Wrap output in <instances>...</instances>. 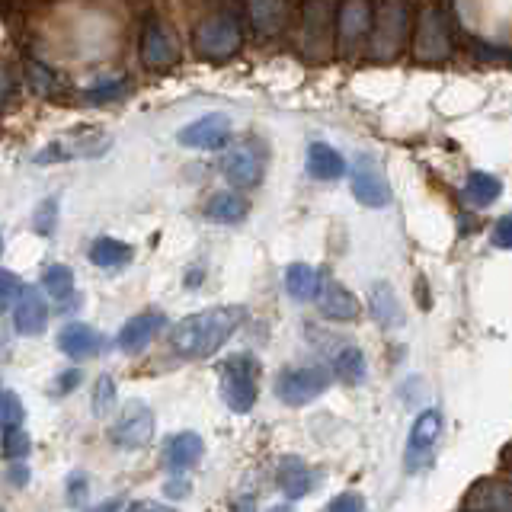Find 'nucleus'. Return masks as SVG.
I'll list each match as a JSON object with an SVG mask.
<instances>
[{"label":"nucleus","instance_id":"nucleus-9","mask_svg":"<svg viewBox=\"0 0 512 512\" xmlns=\"http://www.w3.org/2000/svg\"><path fill=\"white\" fill-rule=\"evenodd\" d=\"M221 173L240 189H253L260 186L263 173H266V154L256 144H237L228 154L221 157Z\"/></svg>","mask_w":512,"mask_h":512},{"label":"nucleus","instance_id":"nucleus-33","mask_svg":"<svg viewBox=\"0 0 512 512\" xmlns=\"http://www.w3.org/2000/svg\"><path fill=\"white\" fill-rule=\"evenodd\" d=\"M112 404H116V381L109 375H100V381H96V388H93V413L106 416Z\"/></svg>","mask_w":512,"mask_h":512},{"label":"nucleus","instance_id":"nucleus-24","mask_svg":"<svg viewBox=\"0 0 512 512\" xmlns=\"http://www.w3.org/2000/svg\"><path fill=\"white\" fill-rule=\"evenodd\" d=\"M285 288L295 301H317L320 288H324V279H320V272L314 266L292 263L285 269Z\"/></svg>","mask_w":512,"mask_h":512},{"label":"nucleus","instance_id":"nucleus-18","mask_svg":"<svg viewBox=\"0 0 512 512\" xmlns=\"http://www.w3.org/2000/svg\"><path fill=\"white\" fill-rule=\"evenodd\" d=\"M317 308L327 320H356L359 317V298L349 292L340 279H324V288L317 295Z\"/></svg>","mask_w":512,"mask_h":512},{"label":"nucleus","instance_id":"nucleus-11","mask_svg":"<svg viewBox=\"0 0 512 512\" xmlns=\"http://www.w3.org/2000/svg\"><path fill=\"white\" fill-rule=\"evenodd\" d=\"M413 52L423 61H439L452 52V39H448V26L445 16L436 7H426L420 13V23H416V39H413Z\"/></svg>","mask_w":512,"mask_h":512},{"label":"nucleus","instance_id":"nucleus-47","mask_svg":"<svg viewBox=\"0 0 512 512\" xmlns=\"http://www.w3.org/2000/svg\"><path fill=\"white\" fill-rule=\"evenodd\" d=\"M506 464H509V468H512V448H509V452H506Z\"/></svg>","mask_w":512,"mask_h":512},{"label":"nucleus","instance_id":"nucleus-2","mask_svg":"<svg viewBox=\"0 0 512 512\" xmlns=\"http://www.w3.org/2000/svg\"><path fill=\"white\" fill-rule=\"evenodd\" d=\"M256 381L260 362L253 356H231L221 365V397L234 413H250L256 404Z\"/></svg>","mask_w":512,"mask_h":512},{"label":"nucleus","instance_id":"nucleus-41","mask_svg":"<svg viewBox=\"0 0 512 512\" xmlns=\"http://www.w3.org/2000/svg\"><path fill=\"white\" fill-rule=\"evenodd\" d=\"M80 384V372L77 368H68V372H61V381H58V394H68V391H74Z\"/></svg>","mask_w":512,"mask_h":512},{"label":"nucleus","instance_id":"nucleus-1","mask_svg":"<svg viewBox=\"0 0 512 512\" xmlns=\"http://www.w3.org/2000/svg\"><path fill=\"white\" fill-rule=\"evenodd\" d=\"M244 320L240 308H205L183 317L170 330V349L183 359H208L231 340Z\"/></svg>","mask_w":512,"mask_h":512},{"label":"nucleus","instance_id":"nucleus-27","mask_svg":"<svg viewBox=\"0 0 512 512\" xmlns=\"http://www.w3.org/2000/svg\"><path fill=\"white\" fill-rule=\"evenodd\" d=\"M132 260V247L122 244L116 237H96L90 244V263L100 269H116Z\"/></svg>","mask_w":512,"mask_h":512},{"label":"nucleus","instance_id":"nucleus-10","mask_svg":"<svg viewBox=\"0 0 512 512\" xmlns=\"http://www.w3.org/2000/svg\"><path fill=\"white\" fill-rule=\"evenodd\" d=\"M112 442L119 448H141L154 439V413L148 404H141V400H132L122 413L116 426H112Z\"/></svg>","mask_w":512,"mask_h":512},{"label":"nucleus","instance_id":"nucleus-29","mask_svg":"<svg viewBox=\"0 0 512 512\" xmlns=\"http://www.w3.org/2000/svg\"><path fill=\"white\" fill-rule=\"evenodd\" d=\"M333 372L340 375V381H346V384H365V378H368L365 352L359 346H343L333 356Z\"/></svg>","mask_w":512,"mask_h":512},{"label":"nucleus","instance_id":"nucleus-23","mask_svg":"<svg viewBox=\"0 0 512 512\" xmlns=\"http://www.w3.org/2000/svg\"><path fill=\"white\" fill-rule=\"evenodd\" d=\"M42 288L45 295L52 298L61 311H68L71 304H77V292H74V272L61 263H52L42 269Z\"/></svg>","mask_w":512,"mask_h":512},{"label":"nucleus","instance_id":"nucleus-28","mask_svg":"<svg viewBox=\"0 0 512 512\" xmlns=\"http://www.w3.org/2000/svg\"><path fill=\"white\" fill-rule=\"evenodd\" d=\"M247 13H250V23L260 29L263 36H272V32L282 29L285 0H247Z\"/></svg>","mask_w":512,"mask_h":512},{"label":"nucleus","instance_id":"nucleus-40","mask_svg":"<svg viewBox=\"0 0 512 512\" xmlns=\"http://www.w3.org/2000/svg\"><path fill=\"white\" fill-rule=\"evenodd\" d=\"M20 288H23V282H16L13 272H4V308L7 311L13 308V301H16V295H20Z\"/></svg>","mask_w":512,"mask_h":512},{"label":"nucleus","instance_id":"nucleus-34","mask_svg":"<svg viewBox=\"0 0 512 512\" xmlns=\"http://www.w3.org/2000/svg\"><path fill=\"white\" fill-rule=\"evenodd\" d=\"M0 420H4V429H10V426H23V420H26L23 400L16 397L13 391H4V404H0Z\"/></svg>","mask_w":512,"mask_h":512},{"label":"nucleus","instance_id":"nucleus-45","mask_svg":"<svg viewBox=\"0 0 512 512\" xmlns=\"http://www.w3.org/2000/svg\"><path fill=\"white\" fill-rule=\"evenodd\" d=\"M237 512H256V503H250V500H240V503H237Z\"/></svg>","mask_w":512,"mask_h":512},{"label":"nucleus","instance_id":"nucleus-22","mask_svg":"<svg viewBox=\"0 0 512 512\" xmlns=\"http://www.w3.org/2000/svg\"><path fill=\"white\" fill-rule=\"evenodd\" d=\"M308 170H311V176H317V180H327V183L343 180V176H346V157L336 148H330V144L314 141L308 148Z\"/></svg>","mask_w":512,"mask_h":512},{"label":"nucleus","instance_id":"nucleus-8","mask_svg":"<svg viewBox=\"0 0 512 512\" xmlns=\"http://www.w3.org/2000/svg\"><path fill=\"white\" fill-rule=\"evenodd\" d=\"M442 436V413L439 410H423L413 420L410 439H407V471H423L426 464L432 461V448H436Z\"/></svg>","mask_w":512,"mask_h":512},{"label":"nucleus","instance_id":"nucleus-13","mask_svg":"<svg viewBox=\"0 0 512 512\" xmlns=\"http://www.w3.org/2000/svg\"><path fill=\"white\" fill-rule=\"evenodd\" d=\"M180 58V48H176L173 32L160 23V20H148L141 32V61L148 68H170V64Z\"/></svg>","mask_w":512,"mask_h":512},{"label":"nucleus","instance_id":"nucleus-43","mask_svg":"<svg viewBox=\"0 0 512 512\" xmlns=\"http://www.w3.org/2000/svg\"><path fill=\"white\" fill-rule=\"evenodd\" d=\"M186 490H189L186 480H170V484H167V496H183Z\"/></svg>","mask_w":512,"mask_h":512},{"label":"nucleus","instance_id":"nucleus-36","mask_svg":"<svg viewBox=\"0 0 512 512\" xmlns=\"http://www.w3.org/2000/svg\"><path fill=\"white\" fill-rule=\"evenodd\" d=\"M55 218H58V199H45L36 212V231L48 237L55 231Z\"/></svg>","mask_w":512,"mask_h":512},{"label":"nucleus","instance_id":"nucleus-7","mask_svg":"<svg viewBox=\"0 0 512 512\" xmlns=\"http://www.w3.org/2000/svg\"><path fill=\"white\" fill-rule=\"evenodd\" d=\"M176 141L189 151H221L231 144V122L221 112H208V116L183 125Z\"/></svg>","mask_w":512,"mask_h":512},{"label":"nucleus","instance_id":"nucleus-20","mask_svg":"<svg viewBox=\"0 0 512 512\" xmlns=\"http://www.w3.org/2000/svg\"><path fill=\"white\" fill-rule=\"evenodd\" d=\"M164 324H167L164 314H157V311L132 317V320H128V324L119 330V349L135 352V349H141V346H148V343L154 340V336L160 333V327H164Z\"/></svg>","mask_w":512,"mask_h":512},{"label":"nucleus","instance_id":"nucleus-5","mask_svg":"<svg viewBox=\"0 0 512 512\" xmlns=\"http://www.w3.org/2000/svg\"><path fill=\"white\" fill-rule=\"evenodd\" d=\"M375 10L372 0H343L336 13V42H340L343 58H352L362 48V42L372 36Z\"/></svg>","mask_w":512,"mask_h":512},{"label":"nucleus","instance_id":"nucleus-21","mask_svg":"<svg viewBox=\"0 0 512 512\" xmlns=\"http://www.w3.org/2000/svg\"><path fill=\"white\" fill-rule=\"evenodd\" d=\"M202 452H205V442L196 436V432H176V436H170L164 445V461L173 471H186L202 458Z\"/></svg>","mask_w":512,"mask_h":512},{"label":"nucleus","instance_id":"nucleus-25","mask_svg":"<svg viewBox=\"0 0 512 512\" xmlns=\"http://www.w3.org/2000/svg\"><path fill=\"white\" fill-rule=\"evenodd\" d=\"M250 205L247 199H240L237 192H215L212 199L205 202V218L215 224H240L247 218Z\"/></svg>","mask_w":512,"mask_h":512},{"label":"nucleus","instance_id":"nucleus-35","mask_svg":"<svg viewBox=\"0 0 512 512\" xmlns=\"http://www.w3.org/2000/svg\"><path fill=\"white\" fill-rule=\"evenodd\" d=\"M125 93V80H106V84H96L87 90V100L90 103H109V100H119Z\"/></svg>","mask_w":512,"mask_h":512},{"label":"nucleus","instance_id":"nucleus-44","mask_svg":"<svg viewBox=\"0 0 512 512\" xmlns=\"http://www.w3.org/2000/svg\"><path fill=\"white\" fill-rule=\"evenodd\" d=\"M10 480H13L16 487H23L26 480H29V471H26V468H13V471H10Z\"/></svg>","mask_w":512,"mask_h":512},{"label":"nucleus","instance_id":"nucleus-30","mask_svg":"<svg viewBox=\"0 0 512 512\" xmlns=\"http://www.w3.org/2000/svg\"><path fill=\"white\" fill-rule=\"evenodd\" d=\"M301 32L308 45L314 48L317 42H327V32H330V10H327V0H308L304 7V23Z\"/></svg>","mask_w":512,"mask_h":512},{"label":"nucleus","instance_id":"nucleus-17","mask_svg":"<svg viewBox=\"0 0 512 512\" xmlns=\"http://www.w3.org/2000/svg\"><path fill=\"white\" fill-rule=\"evenodd\" d=\"M276 484L288 500H298V496H308L317 487V471L304 458L288 455L276 468Z\"/></svg>","mask_w":512,"mask_h":512},{"label":"nucleus","instance_id":"nucleus-19","mask_svg":"<svg viewBox=\"0 0 512 512\" xmlns=\"http://www.w3.org/2000/svg\"><path fill=\"white\" fill-rule=\"evenodd\" d=\"M58 349L71 359H90L103 349V336L87 324H68L58 333Z\"/></svg>","mask_w":512,"mask_h":512},{"label":"nucleus","instance_id":"nucleus-46","mask_svg":"<svg viewBox=\"0 0 512 512\" xmlns=\"http://www.w3.org/2000/svg\"><path fill=\"white\" fill-rule=\"evenodd\" d=\"M269 512H295L292 506H288V503H282V506H276V509H269Z\"/></svg>","mask_w":512,"mask_h":512},{"label":"nucleus","instance_id":"nucleus-38","mask_svg":"<svg viewBox=\"0 0 512 512\" xmlns=\"http://www.w3.org/2000/svg\"><path fill=\"white\" fill-rule=\"evenodd\" d=\"M493 247L512 250V215H506V218L496 221V228H493Z\"/></svg>","mask_w":512,"mask_h":512},{"label":"nucleus","instance_id":"nucleus-6","mask_svg":"<svg viewBox=\"0 0 512 512\" xmlns=\"http://www.w3.org/2000/svg\"><path fill=\"white\" fill-rule=\"evenodd\" d=\"M330 388V372L320 365L308 368H285L276 381V397L285 400L288 407H304L311 404L314 397H320Z\"/></svg>","mask_w":512,"mask_h":512},{"label":"nucleus","instance_id":"nucleus-31","mask_svg":"<svg viewBox=\"0 0 512 512\" xmlns=\"http://www.w3.org/2000/svg\"><path fill=\"white\" fill-rule=\"evenodd\" d=\"M372 314L384 327H394L400 320V308H397V298L391 292V285H375L372 288Z\"/></svg>","mask_w":512,"mask_h":512},{"label":"nucleus","instance_id":"nucleus-12","mask_svg":"<svg viewBox=\"0 0 512 512\" xmlns=\"http://www.w3.org/2000/svg\"><path fill=\"white\" fill-rule=\"evenodd\" d=\"M352 196L368 208H384L391 205V186L384 180V173L372 157H359L356 170H352Z\"/></svg>","mask_w":512,"mask_h":512},{"label":"nucleus","instance_id":"nucleus-32","mask_svg":"<svg viewBox=\"0 0 512 512\" xmlns=\"http://www.w3.org/2000/svg\"><path fill=\"white\" fill-rule=\"evenodd\" d=\"M29 448H32V439H29V432L23 426H10L4 429V455L10 461L16 458H26L29 455Z\"/></svg>","mask_w":512,"mask_h":512},{"label":"nucleus","instance_id":"nucleus-3","mask_svg":"<svg viewBox=\"0 0 512 512\" xmlns=\"http://www.w3.org/2000/svg\"><path fill=\"white\" fill-rule=\"evenodd\" d=\"M240 45H244V32H240V23L231 13L208 16L196 29V52L202 58H212V61L234 58L240 52Z\"/></svg>","mask_w":512,"mask_h":512},{"label":"nucleus","instance_id":"nucleus-14","mask_svg":"<svg viewBox=\"0 0 512 512\" xmlns=\"http://www.w3.org/2000/svg\"><path fill=\"white\" fill-rule=\"evenodd\" d=\"M10 311H13L16 330H20L23 336H39L48 324V304H45L39 288H32V285L20 288V295H16Z\"/></svg>","mask_w":512,"mask_h":512},{"label":"nucleus","instance_id":"nucleus-4","mask_svg":"<svg viewBox=\"0 0 512 512\" xmlns=\"http://www.w3.org/2000/svg\"><path fill=\"white\" fill-rule=\"evenodd\" d=\"M407 26H410V13H407V0H384L378 16H375V32H372V55L388 61L394 58L407 42Z\"/></svg>","mask_w":512,"mask_h":512},{"label":"nucleus","instance_id":"nucleus-42","mask_svg":"<svg viewBox=\"0 0 512 512\" xmlns=\"http://www.w3.org/2000/svg\"><path fill=\"white\" fill-rule=\"evenodd\" d=\"M122 512H173L170 506H157V503H135V506H128Z\"/></svg>","mask_w":512,"mask_h":512},{"label":"nucleus","instance_id":"nucleus-39","mask_svg":"<svg viewBox=\"0 0 512 512\" xmlns=\"http://www.w3.org/2000/svg\"><path fill=\"white\" fill-rule=\"evenodd\" d=\"M87 500V477L84 474H71L68 480V503L71 506H84Z\"/></svg>","mask_w":512,"mask_h":512},{"label":"nucleus","instance_id":"nucleus-37","mask_svg":"<svg viewBox=\"0 0 512 512\" xmlns=\"http://www.w3.org/2000/svg\"><path fill=\"white\" fill-rule=\"evenodd\" d=\"M327 512H365V500L359 493H343L327 506Z\"/></svg>","mask_w":512,"mask_h":512},{"label":"nucleus","instance_id":"nucleus-15","mask_svg":"<svg viewBox=\"0 0 512 512\" xmlns=\"http://www.w3.org/2000/svg\"><path fill=\"white\" fill-rule=\"evenodd\" d=\"M109 148V138L100 135H71L64 141L48 144L45 151L36 154V164H64V160H74V157H96Z\"/></svg>","mask_w":512,"mask_h":512},{"label":"nucleus","instance_id":"nucleus-26","mask_svg":"<svg viewBox=\"0 0 512 512\" xmlns=\"http://www.w3.org/2000/svg\"><path fill=\"white\" fill-rule=\"evenodd\" d=\"M500 196H503V183L496 180L493 173L474 170V173L468 176V183H464V199H468L471 205H477V208L493 205Z\"/></svg>","mask_w":512,"mask_h":512},{"label":"nucleus","instance_id":"nucleus-16","mask_svg":"<svg viewBox=\"0 0 512 512\" xmlns=\"http://www.w3.org/2000/svg\"><path fill=\"white\" fill-rule=\"evenodd\" d=\"M468 512H512V484L509 480H477L464 496Z\"/></svg>","mask_w":512,"mask_h":512}]
</instances>
